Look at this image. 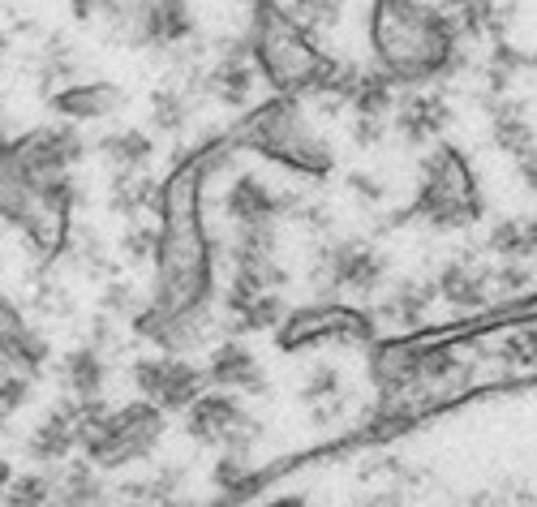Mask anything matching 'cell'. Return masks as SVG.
<instances>
[{
  "label": "cell",
  "instance_id": "1",
  "mask_svg": "<svg viewBox=\"0 0 537 507\" xmlns=\"http://www.w3.org/2000/svg\"><path fill=\"white\" fill-rule=\"evenodd\" d=\"M374 43H379L383 69L400 82H426L452 56L447 22L426 13L422 5H413V0H379Z\"/></svg>",
  "mask_w": 537,
  "mask_h": 507
},
{
  "label": "cell",
  "instance_id": "2",
  "mask_svg": "<svg viewBox=\"0 0 537 507\" xmlns=\"http://www.w3.org/2000/svg\"><path fill=\"white\" fill-rule=\"evenodd\" d=\"M258 61H263L267 78L280 91H297V86H327L331 82V61H323L318 52H310V43L301 39V31L284 18L275 5H258Z\"/></svg>",
  "mask_w": 537,
  "mask_h": 507
},
{
  "label": "cell",
  "instance_id": "3",
  "mask_svg": "<svg viewBox=\"0 0 537 507\" xmlns=\"http://www.w3.org/2000/svg\"><path fill=\"white\" fill-rule=\"evenodd\" d=\"M417 211H422L434 228H464L477 220V211H482L469 168H464V159H456L447 147L430 159L426 190L417 198Z\"/></svg>",
  "mask_w": 537,
  "mask_h": 507
},
{
  "label": "cell",
  "instance_id": "4",
  "mask_svg": "<svg viewBox=\"0 0 537 507\" xmlns=\"http://www.w3.org/2000/svg\"><path fill=\"white\" fill-rule=\"evenodd\" d=\"M245 138H250L258 151H267L271 159H284V164H293V168H306V172H327L331 168L327 147H318V142L306 134V125H301L293 104H271V108L258 112V117H250Z\"/></svg>",
  "mask_w": 537,
  "mask_h": 507
},
{
  "label": "cell",
  "instance_id": "5",
  "mask_svg": "<svg viewBox=\"0 0 537 507\" xmlns=\"http://www.w3.org/2000/svg\"><path fill=\"white\" fill-rule=\"evenodd\" d=\"M185 430H190L194 443L224 447V452H232V456H245L250 443L258 439V426H250V417L241 413V404L232 396H224V391H202V396L190 404Z\"/></svg>",
  "mask_w": 537,
  "mask_h": 507
},
{
  "label": "cell",
  "instance_id": "6",
  "mask_svg": "<svg viewBox=\"0 0 537 507\" xmlns=\"http://www.w3.org/2000/svg\"><path fill=\"white\" fill-rule=\"evenodd\" d=\"M134 383L155 409L164 413H185L190 404L207 391V374L194 370L185 357L168 353V357H142L134 366Z\"/></svg>",
  "mask_w": 537,
  "mask_h": 507
},
{
  "label": "cell",
  "instance_id": "7",
  "mask_svg": "<svg viewBox=\"0 0 537 507\" xmlns=\"http://www.w3.org/2000/svg\"><path fill=\"white\" fill-rule=\"evenodd\" d=\"M318 336L370 344L374 340V318L361 314V310H301L293 323L280 331V344L284 349H306V344H314Z\"/></svg>",
  "mask_w": 537,
  "mask_h": 507
},
{
  "label": "cell",
  "instance_id": "8",
  "mask_svg": "<svg viewBox=\"0 0 537 507\" xmlns=\"http://www.w3.org/2000/svg\"><path fill=\"white\" fill-rule=\"evenodd\" d=\"M0 353H5L9 366H18L22 374H35V370H43V361H48V344L22 323V314L13 310L5 297H0Z\"/></svg>",
  "mask_w": 537,
  "mask_h": 507
},
{
  "label": "cell",
  "instance_id": "9",
  "mask_svg": "<svg viewBox=\"0 0 537 507\" xmlns=\"http://www.w3.org/2000/svg\"><path fill=\"white\" fill-rule=\"evenodd\" d=\"M121 104V91L108 82H74L69 91L52 95V108L61 117H74V121H95V117H108V112Z\"/></svg>",
  "mask_w": 537,
  "mask_h": 507
},
{
  "label": "cell",
  "instance_id": "10",
  "mask_svg": "<svg viewBox=\"0 0 537 507\" xmlns=\"http://www.w3.org/2000/svg\"><path fill=\"white\" fill-rule=\"evenodd\" d=\"M74 447H78V400L74 404H61V409H56L48 422L35 430L31 456L35 460H65Z\"/></svg>",
  "mask_w": 537,
  "mask_h": 507
},
{
  "label": "cell",
  "instance_id": "11",
  "mask_svg": "<svg viewBox=\"0 0 537 507\" xmlns=\"http://www.w3.org/2000/svg\"><path fill=\"white\" fill-rule=\"evenodd\" d=\"M207 383H220L228 391L237 387H263V374H258L254 357L241 349V344H220L211 357V370H207Z\"/></svg>",
  "mask_w": 537,
  "mask_h": 507
},
{
  "label": "cell",
  "instance_id": "12",
  "mask_svg": "<svg viewBox=\"0 0 537 507\" xmlns=\"http://www.w3.org/2000/svg\"><path fill=\"white\" fill-rule=\"evenodd\" d=\"M228 211H232V220H241V224H250V220H275L280 198H275L263 181L241 177L237 185H232V194H228Z\"/></svg>",
  "mask_w": 537,
  "mask_h": 507
},
{
  "label": "cell",
  "instance_id": "13",
  "mask_svg": "<svg viewBox=\"0 0 537 507\" xmlns=\"http://www.w3.org/2000/svg\"><path fill=\"white\" fill-rule=\"evenodd\" d=\"M400 134L413 138V142H426L430 134H439L447 125V104L439 95H426V99H413V104H404V112L396 117Z\"/></svg>",
  "mask_w": 537,
  "mask_h": 507
},
{
  "label": "cell",
  "instance_id": "14",
  "mask_svg": "<svg viewBox=\"0 0 537 507\" xmlns=\"http://www.w3.org/2000/svg\"><path fill=\"white\" fill-rule=\"evenodd\" d=\"M486 275L482 271H473L469 263H456V267H447V275H443V297L452 301V306H464V310H473V306H486Z\"/></svg>",
  "mask_w": 537,
  "mask_h": 507
},
{
  "label": "cell",
  "instance_id": "15",
  "mask_svg": "<svg viewBox=\"0 0 537 507\" xmlns=\"http://www.w3.org/2000/svg\"><path fill=\"white\" fill-rule=\"evenodd\" d=\"M65 383L82 400L99 396V391H104V361H99V353L95 349H78L74 357L65 361Z\"/></svg>",
  "mask_w": 537,
  "mask_h": 507
},
{
  "label": "cell",
  "instance_id": "16",
  "mask_svg": "<svg viewBox=\"0 0 537 507\" xmlns=\"http://www.w3.org/2000/svg\"><path fill=\"white\" fill-rule=\"evenodd\" d=\"M104 155L116 168H142L151 159V138L138 134V129H121V134L104 138Z\"/></svg>",
  "mask_w": 537,
  "mask_h": 507
},
{
  "label": "cell",
  "instance_id": "17",
  "mask_svg": "<svg viewBox=\"0 0 537 507\" xmlns=\"http://www.w3.org/2000/svg\"><path fill=\"white\" fill-rule=\"evenodd\" d=\"M211 91L224 99V104H245L254 91V69L250 65H220L211 74Z\"/></svg>",
  "mask_w": 537,
  "mask_h": 507
},
{
  "label": "cell",
  "instance_id": "18",
  "mask_svg": "<svg viewBox=\"0 0 537 507\" xmlns=\"http://www.w3.org/2000/svg\"><path fill=\"white\" fill-rule=\"evenodd\" d=\"M490 250L507 254V258H525L533 250V228H525L520 220H503L495 233H490Z\"/></svg>",
  "mask_w": 537,
  "mask_h": 507
},
{
  "label": "cell",
  "instance_id": "19",
  "mask_svg": "<svg viewBox=\"0 0 537 507\" xmlns=\"http://www.w3.org/2000/svg\"><path fill=\"white\" fill-rule=\"evenodd\" d=\"M155 125L159 129H181V121H185V99H177L172 91H155Z\"/></svg>",
  "mask_w": 537,
  "mask_h": 507
},
{
  "label": "cell",
  "instance_id": "20",
  "mask_svg": "<svg viewBox=\"0 0 537 507\" xmlns=\"http://www.w3.org/2000/svg\"><path fill=\"white\" fill-rule=\"evenodd\" d=\"M104 490H99V482L91 477V469L86 465H78L74 473H69V482H65V499L69 503H95Z\"/></svg>",
  "mask_w": 537,
  "mask_h": 507
},
{
  "label": "cell",
  "instance_id": "21",
  "mask_svg": "<svg viewBox=\"0 0 537 507\" xmlns=\"http://www.w3.org/2000/svg\"><path fill=\"white\" fill-rule=\"evenodd\" d=\"M52 495V482L48 477H18V482L9 486V503H48Z\"/></svg>",
  "mask_w": 537,
  "mask_h": 507
},
{
  "label": "cell",
  "instance_id": "22",
  "mask_svg": "<svg viewBox=\"0 0 537 507\" xmlns=\"http://www.w3.org/2000/svg\"><path fill=\"white\" fill-rule=\"evenodd\" d=\"M293 5L310 26H336L340 18V0H293Z\"/></svg>",
  "mask_w": 537,
  "mask_h": 507
},
{
  "label": "cell",
  "instance_id": "23",
  "mask_svg": "<svg viewBox=\"0 0 537 507\" xmlns=\"http://www.w3.org/2000/svg\"><path fill=\"white\" fill-rule=\"evenodd\" d=\"M336 391H340V374H336V366H314L310 383H306V400L318 404V400L336 396Z\"/></svg>",
  "mask_w": 537,
  "mask_h": 507
},
{
  "label": "cell",
  "instance_id": "24",
  "mask_svg": "<svg viewBox=\"0 0 537 507\" xmlns=\"http://www.w3.org/2000/svg\"><path fill=\"white\" fill-rule=\"evenodd\" d=\"M507 361H520V366H533V331H516L503 349Z\"/></svg>",
  "mask_w": 537,
  "mask_h": 507
},
{
  "label": "cell",
  "instance_id": "25",
  "mask_svg": "<svg viewBox=\"0 0 537 507\" xmlns=\"http://www.w3.org/2000/svg\"><path fill=\"white\" fill-rule=\"evenodd\" d=\"M348 185H353V194H361V198H383V190H379V181H374V177H366V172H361V177H357V172H353V177H348Z\"/></svg>",
  "mask_w": 537,
  "mask_h": 507
},
{
  "label": "cell",
  "instance_id": "26",
  "mask_svg": "<svg viewBox=\"0 0 537 507\" xmlns=\"http://www.w3.org/2000/svg\"><path fill=\"white\" fill-rule=\"evenodd\" d=\"M151 245H155L151 233H134V237L125 241V250H129V258H147V254H151Z\"/></svg>",
  "mask_w": 537,
  "mask_h": 507
}]
</instances>
